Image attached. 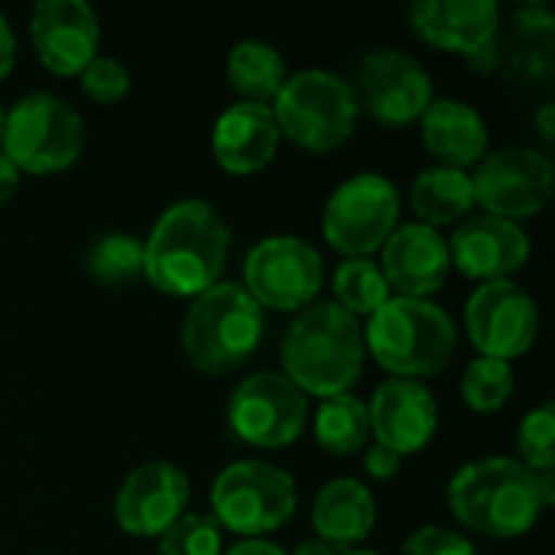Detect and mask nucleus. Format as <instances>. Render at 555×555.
Instances as JSON below:
<instances>
[{
    "label": "nucleus",
    "instance_id": "2f4dec72",
    "mask_svg": "<svg viewBox=\"0 0 555 555\" xmlns=\"http://www.w3.org/2000/svg\"><path fill=\"white\" fill-rule=\"evenodd\" d=\"M78 78H81L85 94L98 104H117L130 91V72L117 59H107V55H94Z\"/></svg>",
    "mask_w": 555,
    "mask_h": 555
},
{
    "label": "nucleus",
    "instance_id": "c756f323",
    "mask_svg": "<svg viewBox=\"0 0 555 555\" xmlns=\"http://www.w3.org/2000/svg\"><path fill=\"white\" fill-rule=\"evenodd\" d=\"M156 555H224L221 527L208 514H182L159 537Z\"/></svg>",
    "mask_w": 555,
    "mask_h": 555
},
{
    "label": "nucleus",
    "instance_id": "72a5a7b5",
    "mask_svg": "<svg viewBox=\"0 0 555 555\" xmlns=\"http://www.w3.org/2000/svg\"><path fill=\"white\" fill-rule=\"evenodd\" d=\"M400 455L397 452H390V449H384V446H374L367 455H364V472L371 475V478H377V481H390L397 472H400Z\"/></svg>",
    "mask_w": 555,
    "mask_h": 555
},
{
    "label": "nucleus",
    "instance_id": "473e14b6",
    "mask_svg": "<svg viewBox=\"0 0 555 555\" xmlns=\"http://www.w3.org/2000/svg\"><path fill=\"white\" fill-rule=\"evenodd\" d=\"M403 555H478L475 546L452 533V530H442V527H423L416 533L406 537L403 543Z\"/></svg>",
    "mask_w": 555,
    "mask_h": 555
},
{
    "label": "nucleus",
    "instance_id": "a211bd4d",
    "mask_svg": "<svg viewBox=\"0 0 555 555\" xmlns=\"http://www.w3.org/2000/svg\"><path fill=\"white\" fill-rule=\"evenodd\" d=\"M449 260L468 280L498 283L527 267L530 237L514 221L494 215H475L455 228L449 244Z\"/></svg>",
    "mask_w": 555,
    "mask_h": 555
},
{
    "label": "nucleus",
    "instance_id": "f8f14e48",
    "mask_svg": "<svg viewBox=\"0 0 555 555\" xmlns=\"http://www.w3.org/2000/svg\"><path fill=\"white\" fill-rule=\"evenodd\" d=\"M553 182L550 156L533 146H504L498 153H488L472 176L475 202L485 208V215L514 224L546 208V202L553 198Z\"/></svg>",
    "mask_w": 555,
    "mask_h": 555
},
{
    "label": "nucleus",
    "instance_id": "f257e3e1",
    "mask_svg": "<svg viewBox=\"0 0 555 555\" xmlns=\"http://www.w3.org/2000/svg\"><path fill=\"white\" fill-rule=\"evenodd\" d=\"M228 250L224 218L202 198H182L156 218L143 244V276L166 296L195 299L218 283Z\"/></svg>",
    "mask_w": 555,
    "mask_h": 555
},
{
    "label": "nucleus",
    "instance_id": "cd10ccee",
    "mask_svg": "<svg viewBox=\"0 0 555 555\" xmlns=\"http://www.w3.org/2000/svg\"><path fill=\"white\" fill-rule=\"evenodd\" d=\"M335 306H341L348 315H374L387 299L390 286L380 273V267L367 257H351L335 270Z\"/></svg>",
    "mask_w": 555,
    "mask_h": 555
},
{
    "label": "nucleus",
    "instance_id": "7ed1b4c3",
    "mask_svg": "<svg viewBox=\"0 0 555 555\" xmlns=\"http://www.w3.org/2000/svg\"><path fill=\"white\" fill-rule=\"evenodd\" d=\"M449 507L459 524L494 540L524 537L546 511L540 475L504 455L468 462L449 481Z\"/></svg>",
    "mask_w": 555,
    "mask_h": 555
},
{
    "label": "nucleus",
    "instance_id": "39448f33",
    "mask_svg": "<svg viewBox=\"0 0 555 555\" xmlns=\"http://www.w3.org/2000/svg\"><path fill=\"white\" fill-rule=\"evenodd\" d=\"M263 338V309L241 283H215L192 299L182 319V351L202 374L241 367Z\"/></svg>",
    "mask_w": 555,
    "mask_h": 555
},
{
    "label": "nucleus",
    "instance_id": "9d476101",
    "mask_svg": "<svg viewBox=\"0 0 555 555\" xmlns=\"http://www.w3.org/2000/svg\"><path fill=\"white\" fill-rule=\"evenodd\" d=\"M309 420L306 393L273 371H257L244 377L228 400L231 433L257 449H286L293 446Z\"/></svg>",
    "mask_w": 555,
    "mask_h": 555
},
{
    "label": "nucleus",
    "instance_id": "aec40b11",
    "mask_svg": "<svg viewBox=\"0 0 555 555\" xmlns=\"http://www.w3.org/2000/svg\"><path fill=\"white\" fill-rule=\"evenodd\" d=\"M380 273L390 289H397L406 299H429L446 286V276L452 270L449 260V241L420 221L400 224L387 244L380 247Z\"/></svg>",
    "mask_w": 555,
    "mask_h": 555
},
{
    "label": "nucleus",
    "instance_id": "0eeeda50",
    "mask_svg": "<svg viewBox=\"0 0 555 555\" xmlns=\"http://www.w3.org/2000/svg\"><path fill=\"white\" fill-rule=\"evenodd\" d=\"M0 146L16 172L52 176L81 156L85 127L78 111H72L62 98L33 91L10 107Z\"/></svg>",
    "mask_w": 555,
    "mask_h": 555
},
{
    "label": "nucleus",
    "instance_id": "7c9ffc66",
    "mask_svg": "<svg viewBox=\"0 0 555 555\" xmlns=\"http://www.w3.org/2000/svg\"><path fill=\"white\" fill-rule=\"evenodd\" d=\"M517 449L520 465H527L537 475H546L555 468V406L543 403L530 410L517 429Z\"/></svg>",
    "mask_w": 555,
    "mask_h": 555
},
{
    "label": "nucleus",
    "instance_id": "1a4fd4ad",
    "mask_svg": "<svg viewBox=\"0 0 555 555\" xmlns=\"http://www.w3.org/2000/svg\"><path fill=\"white\" fill-rule=\"evenodd\" d=\"M397 221H400V195L393 182L377 172H361L345 179L332 192L325 205L322 231L325 241L351 260L380 250L387 237L397 231Z\"/></svg>",
    "mask_w": 555,
    "mask_h": 555
},
{
    "label": "nucleus",
    "instance_id": "bb28decb",
    "mask_svg": "<svg viewBox=\"0 0 555 555\" xmlns=\"http://www.w3.org/2000/svg\"><path fill=\"white\" fill-rule=\"evenodd\" d=\"M88 276L98 286L107 289H124L130 286L137 276H143V244L133 234H104L91 244L88 257H85Z\"/></svg>",
    "mask_w": 555,
    "mask_h": 555
},
{
    "label": "nucleus",
    "instance_id": "f3484780",
    "mask_svg": "<svg viewBox=\"0 0 555 555\" xmlns=\"http://www.w3.org/2000/svg\"><path fill=\"white\" fill-rule=\"evenodd\" d=\"M367 423L377 446L403 455L423 452L439 429V403L420 380H387L377 387Z\"/></svg>",
    "mask_w": 555,
    "mask_h": 555
},
{
    "label": "nucleus",
    "instance_id": "2eb2a0df",
    "mask_svg": "<svg viewBox=\"0 0 555 555\" xmlns=\"http://www.w3.org/2000/svg\"><path fill=\"white\" fill-rule=\"evenodd\" d=\"M29 36L52 75L75 78L98 55L101 26L85 0H39L29 13Z\"/></svg>",
    "mask_w": 555,
    "mask_h": 555
},
{
    "label": "nucleus",
    "instance_id": "4c0bfd02",
    "mask_svg": "<svg viewBox=\"0 0 555 555\" xmlns=\"http://www.w3.org/2000/svg\"><path fill=\"white\" fill-rule=\"evenodd\" d=\"M293 555H338V550L328 546V543H322V540H306V543L296 546V553Z\"/></svg>",
    "mask_w": 555,
    "mask_h": 555
},
{
    "label": "nucleus",
    "instance_id": "dca6fc26",
    "mask_svg": "<svg viewBox=\"0 0 555 555\" xmlns=\"http://www.w3.org/2000/svg\"><path fill=\"white\" fill-rule=\"evenodd\" d=\"M189 507V478L169 462H146L127 475L117 491L114 514L130 537H163Z\"/></svg>",
    "mask_w": 555,
    "mask_h": 555
},
{
    "label": "nucleus",
    "instance_id": "ea45409f",
    "mask_svg": "<svg viewBox=\"0 0 555 555\" xmlns=\"http://www.w3.org/2000/svg\"><path fill=\"white\" fill-rule=\"evenodd\" d=\"M3 120H7V111L0 107V140H3Z\"/></svg>",
    "mask_w": 555,
    "mask_h": 555
},
{
    "label": "nucleus",
    "instance_id": "423d86ee",
    "mask_svg": "<svg viewBox=\"0 0 555 555\" xmlns=\"http://www.w3.org/2000/svg\"><path fill=\"white\" fill-rule=\"evenodd\" d=\"M270 111L276 117L280 137L309 153H332L348 143L361 114L354 88L341 75L325 68L289 75Z\"/></svg>",
    "mask_w": 555,
    "mask_h": 555
},
{
    "label": "nucleus",
    "instance_id": "6e6552de",
    "mask_svg": "<svg viewBox=\"0 0 555 555\" xmlns=\"http://www.w3.org/2000/svg\"><path fill=\"white\" fill-rule=\"evenodd\" d=\"M299 504L296 481L260 459H244L228 465L211 485V517L218 527L257 540L293 520Z\"/></svg>",
    "mask_w": 555,
    "mask_h": 555
},
{
    "label": "nucleus",
    "instance_id": "9b49d317",
    "mask_svg": "<svg viewBox=\"0 0 555 555\" xmlns=\"http://www.w3.org/2000/svg\"><path fill=\"white\" fill-rule=\"evenodd\" d=\"M325 280L319 250L302 237H267L244 260V289L260 309L296 312L315 302Z\"/></svg>",
    "mask_w": 555,
    "mask_h": 555
},
{
    "label": "nucleus",
    "instance_id": "f704fd0d",
    "mask_svg": "<svg viewBox=\"0 0 555 555\" xmlns=\"http://www.w3.org/2000/svg\"><path fill=\"white\" fill-rule=\"evenodd\" d=\"M13 62H16V39H13L10 23H7V20H3V13H0V81L10 75Z\"/></svg>",
    "mask_w": 555,
    "mask_h": 555
},
{
    "label": "nucleus",
    "instance_id": "e433bc0d",
    "mask_svg": "<svg viewBox=\"0 0 555 555\" xmlns=\"http://www.w3.org/2000/svg\"><path fill=\"white\" fill-rule=\"evenodd\" d=\"M224 555H286L276 543L267 540H241L237 546H231Z\"/></svg>",
    "mask_w": 555,
    "mask_h": 555
},
{
    "label": "nucleus",
    "instance_id": "b1692460",
    "mask_svg": "<svg viewBox=\"0 0 555 555\" xmlns=\"http://www.w3.org/2000/svg\"><path fill=\"white\" fill-rule=\"evenodd\" d=\"M410 202H413V211L420 215V224L442 228V224L462 221L475 208L472 176L462 169L433 166L416 176Z\"/></svg>",
    "mask_w": 555,
    "mask_h": 555
},
{
    "label": "nucleus",
    "instance_id": "6ab92c4d",
    "mask_svg": "<svg viewBox=\"0 0 555 555\" xmlns=\"http://www.w3.org/2000/svg\"><path fill=\"white\" fill-rule=\"evenodd\" d=\"M410 26L423 42L472 59L498 46L501 10L494 0H416Z\"/></svg>",
    "mask_w": 555,
    "mask_h": 555
},
{
    "label": "nucleus",
    "instance_id": "4be33fe9",
    "mask_svg": "<svg viewBox=\"0 0 555 555\" xmlns=\"http://www.w3.org/2000/svg\"><path fill=\"white\" fill-rule=\"evenodd\" d=\"M420 130L426 150L446 169L465 172L468 166H478L488 156V124L465 101H452V98L433 101L420 117Z\"/></svg>",
    "mask_w": 555,
    "mask_h": 555
},
{
    "label": "nucleus",
    "instance_id": "4468645a",
    "mask_svg": "<svg viewBox=\"0 0 555 555\" xmlns=\"http://www.w3.org/2000/svg\"><path fill=\"white\" fill-rule=\"evenodd\" d=\"M358 107L387 127L416 124L433 104L429 72L406 52L377 49L358 68Z\"/></svg>",
    "mask_w": 555,
    "mask_h": 555
},
{
    "label": "nucleus",
    "instance_id": "58836bf2",
    "mask_svg": "<svg viewBox=\"0 0 555 555\" xmlns=\"http://www.w3.org/2000/svg\"><path fill=\"white\" fill-rule=\"evenodd\" d=\"M553 117H555V104H543V111H540L537 124H540V137H543L546 143L553 140Z\"/></svg>",
    "mask_w": 555,
    "mask_h": 555
},
{
    "label": "nucleus",
    "instance_id": "ddd939ff",
    "mask_svg": "<svg viewBox=\"0 0 555 555\" xmlns=\"http://www.w3.org/2000/svg\"><path fill=\"white\" fill-rule=\"evenodd\" d=\"M465 328L481 358L514 361L533 348L540 332V309L537 299L511 280L481 283L468 296Z\"/></svg>",
    "mask_w": 555,
    "mask_h": 555
},
{
    "label": "nucleus",
    "instance_id": "412c9836",
    "mask_svg": "<svg viewBox=\"0 0 555 555\" xmlns=\"http://www.w3.org/2000/svg\"><path fill=\"white\" fill-rule=\"evenodd\" d=\"M276 150H280V127L267 104L237 101L215 120L211 153L218 166L231 176H254L267 169Z\"/></svg>",
    "mask_w": 555,
    "mask_h": 555
},
{
    "label": "nucleus",
    "instance_id": "a878e982",
    "mask_svg": "<svg viewBox=\"0 0 555 555\" xmlns=\"http://www.w3.org/2000/svg\"><path fill=\"white\" fill-rule=\"evenodd\" d=\"M315 442L328 455H354L367 446L371 439V423H367V406L354 393H338L322 400L315 410Z\"/></svg>",
    "mask_w": 555,
    "mask_h": 555
},
{
    "label": "nucleus",
    "instance_id": "5701e85b",
    "mask_svg": "<svg viewBox=\"0 0 555 555\" xmlns=\"http://www.w3.org/2000/svg\"><path fill=\"white\" fill-rule=\"evenodd\" d=\"M374 524H377V504L361 481L335 478L315 494L312 527L322 543H328L335 550L358 546L371 537Z\"/></svg>",
    "mask_w": 555,
    "mask_h": 555
},
{
    "label": "nucleus",
    "instance_id": "c85d7f7f",
    "mask_svg": "<svg viewBox=\"0 0 555 555\" xmlns=\"http://www.w3.org/2000/svg\"><path fill=\"white\" fill-rule=\"evenodd\" d=\"M514 393V371L507 361L494 358H478L465 367L462 377V397L468 410L475 413H498Z\"/></svg>",
    "mask_w": 555,
    "mask_h": 555
},
{
    "label": "nucleus",
    "instance_id": "c9c22d12",
    "mask_svg": "<svg viewBox=\"0 0 555 555\" xmlns=\"http://www.w3.org/2000/svg\"><path fill=\"white\" fill-rule=\"evenodd\" d=\"M16 189H20V172H16V166L0 153V205H7V202L16 195Z\"/></svg>",
    "mask_w": 555,
    "mask_h": 555
},
{
    "label": "nucleus",
    "instance_id": "f03ea898",
    "mask_svg": "<svg viewBox=\"0 0 555 555\" xmlns=\"http://www.w3.org/2000/svg\"><path fill=\"white\" fill-rule=\"evenodd\" d=\"M286 377L312 397L348 393L364 371V335L354 315L335 302L306 306L283 338Z\"/></svg>",
    "mask_w": 555,
    "mask_h": 555
},
{
    "label": "nucleus",
    "instance_id": "393cba45",
    "mask_svg": "<svg viewBox=\"0 0 555 555\" xmlns=\"http://www.w3.org/2000/svg\"><path fill=\"white\" fill-rule=\"evenodd\" d=\"M228 78H231V88L237 94H244V101L270 107V101L280 94V88L289 75H286L283 55L270 42L244 39L228 55Z\"/></svg>",
    "mask_w": 555,
    "mask_h": 555
},
{
    "label": "nucleus",
    "instance_id": "20e7f679",
    "mask_svg": "<svg viewBox=\"0 0 555 555\" xmlns=\"http://www.w3.org/2000/svg\"><path fill=\"white\" fill-rule=\"evenodd\" d=\"M364 351L390 371L397 380L436 377L449 367L455 354V322L449 312L429 299L390 296L367 322Z\"/></svg>",
    "mask_w": 555,
    "mask_h": 555
},
{
    "label": "nucleus",
    "instance_id": "a19ab883",
    "mask_svg": "<svg viewBox=\"0 0 555 555\" xmlns=\"http://www.w3.org/2000/svg\"><path fill=\"white\" fill-rule=\"evenodd\" d=\"M348 555H377V553H364V550H358V553H348Z\"/></svg>",
    "mask_w": 555,
    "mask_h": 555
}]
</instances>
